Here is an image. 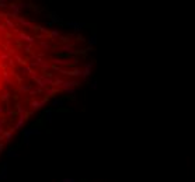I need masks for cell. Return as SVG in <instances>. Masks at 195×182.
<instances>
[{
  "instance_id": "1",
  "label": "cell",
  "mask_w": 195,
  "mask_h": 182,
  "mask_svg": "<svg viewBox=\"0 0 195 182\" xmlns=\"http://www.w3.org/2000/svg\"><path fill=\"white\" fill-rule=\"evenodd\" d=\"M7 178V164L3 165V169L0 171V179H6Z\"/></svg>"
},
{
  "instance_id": "2",
  "label": "cell",
  "mask_w": 195,
  "mask_h": 182,
  "mask_svg": "<svg viewBox=\"0 0 195 182\" xmlns=\"http://www.w3.org/2000/svg\"><path fill=\"white\" fill-rule=\"evenodd\" d=\"M16 156H17V153H16L14 150H10V151L7 153V157H16Z\"/></svg>"
}]
</instances>
